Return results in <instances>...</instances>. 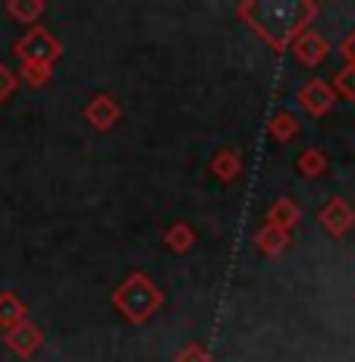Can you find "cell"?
I'll return each mask as SVG.
<instances>
[{
  "label": "cell",
  "mask_w": 355,
  "mask_h": 362,
  "mask_svg": "<svg viewBox=\"0 0 355 362\" xmlns=\"http://www.w3.org/2000/svg\"><path fill=\"white\" fill-rule=\"evenodd\" d=\"M315 0H242L236 16L248 25L270 51H289V45L318 19Z\"/></svg>",
  "instance_id": "6da1fadb"
},
{
  "label": "cell",
  "mask_w": 355,
  "mask_h": 362,
  "mask_svg": "<svg viewBox=\"0 0 355 362\" xmlns=\"http://www.w3.org/2000/svg\"><path fill=\"white\" fill-rule=\"evenodd\" d=\"M114 309L126 318L129 325H148L151 318L161 312L164 305V290L151 281L145 271H129L110 293Z\"/></svg>",
  "instance_id": "7a4b0ae2"
},
{
  "label": "cell",
  "mask_w": 355,
  "mask_h": 362,
  "mask_svg": "<svg viewBox=\"0 0 355 362\" xmlns=\"http://www.w3.org/2000/svg\"><path fill=\"white\" fill-rule=\"evenodd\" d=\"M60 54H64V41L47 25H32L13 41V57L19 64H57Z\"/></svg>",
  "instance_id": "3957f363"
},
{
  "label": "cell",
  "mask_w": 355,
  "mask_h": 362,
  "mask_svg": "<svg viewBox=\"0 0 355 362\" xmlns=\"http://www.w3.org/2000/svg\"><path fill=\"white\" fill-rule=\"evenodd\" d=\"M318 224L324 227L327 236L343 240V236L355 227V208L343 196H333V199H327L324 205L318 208Z\"/></svg>",
  "instance_id": "277c9868"
},
{
  "label": "cell",
  "mask_w": 355,
  "mask_h": 362,
  "mask_svg": "<svg viewBox=\"0 0 355 362\" xmlns=\"http://www.w3.org/2000/svg\"><path fill=\"white\" fill-rule=\"evenodd\" d=\"M4 344H6V350L16 353L19 359H29L44 346V331H41L35 322H29V318H23L19 325H13V328L4 331Z\"/></svg>",
  "instance_id": "5b68a950"
},
{
  "label": "cell",
  "mask_w": 355,
  "mask_h": 362,
  "mask_svg": "<svg viewBox=\"0 0 355 362\" xmlns=\"http://www.w3.org/2000/svg\"><path fill=\"white\" fill-rule=\"evenodd\" d=\"M82 117H85V123L92 129L107 132V129H114L116 123H120L123 107H120V101H116L114 95H95V98H88V104L82 107Z\"/></svg>",
  "instance_id": "8992f818"
},
{
  "label": "cell",
  "mask_w": 355,
  "mask_h": 362,
  "mask_svg": "<svg viewBox=\"0 0 355 362\" xmlns=\"http://www.w3.org/2000/svg\"><path fill=\"white\" fill-rule=\"evenodd\" d=\"M296 98H299V104H302L305 114H311V117H327L333 110V104H337V95H333L330 82H324V79L305 82V86L299 88Z\"/></svg>",
  "instance_id": "52a82bcc"
},
{
  "label": "cell",
  "mask_w": 355,
  "mask_h": 362,
  "mask_svg": "<svg viewBox=\"0 0 355 362\" xmlns=\"http://www.w3.org/2000/svg\"><path fill=\"white\" fill-rule=\"evenodd\" d=\"M289 51L302 66H321L327 60V54H330V41H327L321 32L308 29V32H302L296 41H292Z\"/></svg>",
  "instance_id": "ba28073f"
},
{
  "label": "cell",
  "mask_w": 355,
  "mask_h": 362,
  "mask_svg": "<svg viewBox=\"0 0 355 362\" xmlns=\"http://www.w3.org/2000/svg\"><path fill=\"white\" fill-rule=\"evenodd\" d=\"M242 155L236 148H220L214 151V158L207 161V170H211V177H217L220 183H236V180L242 177Z\"/></svg>",
  "instance_id": "9c48e42d"
},
{
  "label": "cell",
  "mask_w": 355,
  "mask_h": 362,
  "mask_svg": "<svg viewBox=\"0 0 355 362\" xmlns=\"http://www.w3.org/2000/svg\"><path fill=\"white\" fill-rule=\"evenodd\" d=\"M289 243H292V233L289 230H280V227L261 224L258 230H255V246H258V252L267 255V259H277V255H283L289 249Z\"/></svg>",
  "instance_id": "30bf717a"
},
{
  "label": "cell",
  "mask_w": 355,
  "mask_h": 362,
  "mask_svg": "<svg viewBox=\"0 0 355 362\" xmlns=\"http://www.w3.org/2000/svg\"><path fill=\"white\" fill-rule=\"evenodd\" d=\"M299 221H302V208H299L289 196H280L277 202H270L267 214H264V224L280 227V230H289V233H292V227H296Z\"/></svg>",
  "instance_id": "8fae6325"
},
{
  "label": "cell",
  "mask_w": 355,
  "mask_h": 362,
  "mask_svg": "<svg viewBox=\"0 0 355 362\" xmlns=\"http://www.w3.org/2000/svg\"><path fill=\"white\" fill-rule=\"evenodd\" d=\"M4 13L10 19H16L19 25H38V19L47 13V4L44 0H6L4 4Z\"/></svg>",
  "instance_id": "7c38bea8"
},
{
  "label": "cell",
  "mask_w": 355,
  "mask_h": 362,
  "mask_svg": "<svg viewBox=\"0 0 355 362\" xmlns=\"http://www.w3.org/2000/svg\"><path fill=\"white\" fill-rule=\"evenodd\" d=\"M195 240H198V233H195V227L186 224V221H176V224H170L164 230V246L170 249V252H176V255L192 252Z\"/></svg>",
  "instance_id": "4fadbf2b"
},
{
  "label": "cell",
  "mask_w": 355,
  "mask_h": 362,
  "mask_svg": "<svg viewBox=\"0 0 355 362\" xmlns=\"http://www.w3.org/2000/svg\"><path fill=\"white\" fill-rule=\"evenodd\" d=\"M25 312H29V305L23 303V296L16 293V290H0V328H13V325H19L25 318Z\"/></svg>",
  "instance_id": "5bb4252c"
},
{
  "label": "cell",
  "mask_w": 355,
  "mask_h": 362,
  "mask_svg": "<svg viewBox=\"0 0 355 362\" xmlns=\"http://www.w3.org/2000/svg\"><path fill=\"white\" fill-rule=\"evenodd\" d=\"M267 132H270L274 142L287 145V142H292V139L299 136V117L289 114V110H277V114L267 120Z\"/></svg>",
  "instance_id": "9a60e30c"
},
{
  "label": "cell",
  "mask_w": 355,
  "mask_h": 362,
  "mask_svg": "<svg viewBox=\"0 0 355 362\" xmlns=\"http://www.w3.org/2000/svg\"><path fill=\"white\" fill-rule=\"evenodd\" d=\"M296 170L302 173L305 180H318V177H324L327 173V155L321 148H305L302 155H299V161H296Z\"/></svg>",
  "instance_id": "2e32d148"
},
{
  "label": "cell",
  "mask_w": 355,
  "mask_h": 362,
  "mask_svg": "<svg viewBox=\"0 0 355 362\" xmlns=\"http://www.w3.org/2000/svg\"><path fill=\"white\" fill-rule=\"evenodd\" d=\"M16 76H19V82H25V86L44 88L47 82L54 79V64H19Z\"/></svg>",
  "instance_id": "e0dca14e"
},
{
  "label": "cell",
  "mask_w": 355,
  "mask_h": 362,
  "mask_svg": "<svg viewBox=\"0 0 355 362\" xmlns=\"http://www.w3.org/2000/svg\"><path fill=\"white\" fill-rule=\"evenodd\" d=\"M330 88H333V95H343L346 101H355V66H349V64L339 66L337 73H333Z\"/></svg>",
  "instance_id": "ac0fdd59"
},
{
  "label": "cell",
  "mask_w": 355,
  "mask_h": 362,
  "mask_svg": "<svg viewBox=\"0 0 355 362\" xmlns=\"http://www.w3.org/2000/svg\"><path fill=\"white\" fill-rule=\"evenodd\" d=\"M173 362H214L211 350H207L205 344H198V340H189V344H183L176 350V359Z\"/></svg>",
  "instance_id": "d6986e66"
},
{
  "label": "cell",
  "mask_w": 355,
  "mask_h": 362,
  "mask_svg": "<svg viewBox=\"0 0 355 362\" xmlns=\"http://www.w3.org/2000/svg\"><path fill=\"white\" fill-rule=\"evenodd\" d=\"M16 88H19V76H16V69H10L6 64H0V104L10 98V95L16 92Z\"/></svg>",
  "instance_id": "ffe728a7"
},
{
  "label": "cell",
  "mask_w": 355,
  "mask_h": 362,
  "mask_svg": "<svg viewBox=\"0 0 355 362\" xmlns=\"http://www.w3.org/2000/svg\"><path fill=\"white\" fill-rule=\"evenodd\" d=\"M339 57L346 60L349 66H355V32H349V35H343V41H339Z\"/></svg>",
  "instance_id": "44dd1931"
}]
</instances>
